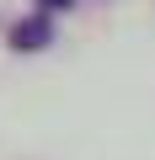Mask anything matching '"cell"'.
Returning <instances> with one entry per match:
<instances>
[{
    "label": "cell",
    "instance_id": "6da1fadb",
    "mask_svg": "<svg viewBox=\"0 0 155 160\" xmlns=\"http://www.w3.org/2000/svg\"><path fill=\"white\" fill-rule=\"evenodd\" d=\"M54 43V22L43 16V11H32V16H22L16 27H11V48L16 53H38V48H48Z\"/></svg>",
    "mask_w": 155,
    "mask_h": 160
},
{
    "label": "cell",
    "instance_id": "7a4b0ae2",
    "mask_svg": "<svg viewBox=\"0 0 155 160\" xmlns=\"http://www.w3.org/2000/svg\"><path fill=\"white\" fill-rule=\"evenodd\" d=\"M70 6H75V0H38V11H43V16H54V11H70Z\"/></svg>",
    "mask_w": 155,
    "mask_h": 160
}]
</instances>
